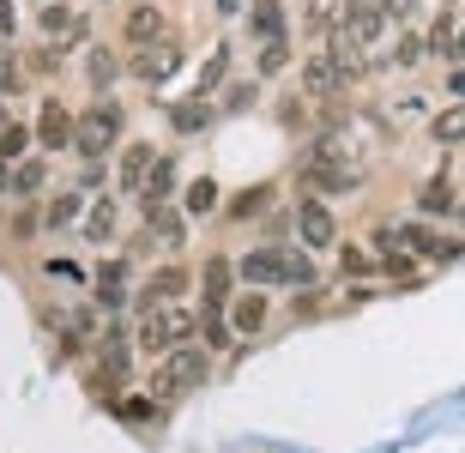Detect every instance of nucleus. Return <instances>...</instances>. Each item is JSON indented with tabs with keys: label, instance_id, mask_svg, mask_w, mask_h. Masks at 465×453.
Here are the masks:
<instances>
[{
	"label": "nucleus",
	"instance_id": "nucleus-1",
	"mask_svg": "<svg viewBox=\"0 0 465 453\" xmlns=\"http://www.w3.org/2000/svg\"><path fill=\"white\" fill-rule=\"evenodd\" d=\"M236 279L248 291H314L321 266H314L309 248H296V242H254L236 254Z\"/></svg>",
	"mask_w": 465,
	"mask_h": 453
},
{
	"label": "nucleus",
	"instance_id": "nucleus-2",
	"mask_svg": "<svg viewBox=\"0 0 465 453\" xmlns=\"http://www.w3.org/2000/svg\"><path fill=\"white\" fill-rule=\"evenodd\" d=\"M121 145H127V103L121 97H91L79 109V127H73V157L79 163H104Z\"/></svg>",
	"mask_w": 465,
	"mask_h": 453
},
{
	"label": "nucleus",
	"instance_id": "nucleus-3",
	"mask_svg": "<svg viewBox=\"0 0 465 453\" xmlns=\"http://www.w3.org/2000/svg\"><path fill=\"white\" fill-rule=\"evenodd\" d=\"M212 381V350L206 345H175L163 363L152 369V399H188V393H200V387Z\"/></svg>",
	"mask_w": 465,
	"mask_h": 453
},
{
	"label": "nucleus",
	"instance_id": "nucleus-4",
	"mask_svg": "<svg viewBox=\"0 0 465 453\" xmlns=\"http://www.w3.org/2000/svg\"><path fill=\"white\" fill-rule=\"evenodd\" d=\"M291 224H296V248H309V254H339V218L321 193H296L291 206Z\"/></svg>",
	"mask_w": 465,
	"mask_h": 453
},
{
	"label": "nucleus",
	"instance_id": "nucleus-5",
	"mask_svg": "<svg viewBox=\"0 0 465 453\" xmlns=\"http://www.w3.org/2000/svg\"><path fill=\"white\" fill-rule=\"evenodd\" d=\"M193 279H200V272H193V266H182V261H163V266H152V272H145V279L134 284V309H139V314L170 309V302H182V297L193 291Z\"/></svg>",
	"mask_w": 465,
	"mask_h": 453
},
{
	"label": "nucleus",
	"instance_id": "nucleus-6",
	"mask_svg": "<svg viewBox=\"0 0 465 453\" xmlns=\"http://www.w3.org/2000/svg\"><path fill=\"white\" fill-rule=\"evenodd\" d=\"M127 302H134V254H109V261H97V272H91V309L115 320Z\"/></svg>",
	"mask_w": 465,
	"mask_h": 453
},
{
	"label": "nucleus",
	"instance_id": "nucleus-7",
	"mask_svg": "<svg viewBox=\"0 0 465 453\" xmlns=\"http://www.w3.org/2000/svg\"><path fill=\"white\" fill-rule=\"evenodd\" d=\"M399 242H405V254H417V261H430V266H453L465 254V236L435 230L430 218H405V224H399Z\"/></svg>",
	"mask_w": 465,
	"mask_h": 453
},
{
	"label": "nucleus",
	"instance_id": "nucleus-8",
	"mask_svg": "<svg viewBox=\"0 0 465 453\" xmlns=\"http://www.w3.org/2000/svg\"><path fill=\"white\" fill-rule=\"evenodd\" d=\"M73 127H79V109L67 103V97H43L36 103V122H31V133H36V152L43 157H54V152H73Z\"/></svg>",
	"mask_w": 465,
	"mask_h": 453
},
{
	"label": "nucleus",
	"instance_id": "nucleus-9",
	"mask_svg": "<svg viewBox=\"0 0 465 453\" xmlns=\"http://www.w3.org/2000/svg\"><path fill=\"white\" fill-rule=\"evenodd\" d=\"M236 261L230 254H206L200 261V279H193V291H200V314H230V302H236Z\"/></svg>",
	"mask_w": 465,
	"mask_h": 453
},
{
	"label": "nucleus",
	"instance_id": "nucleus-10",
	"mask_svg": "<svg viewBox=\"0 0 465 453\" xmlns=\"http://www.w3.org/2000/svg\"><path fill=\"white\" fill-rule=\"evenodd\" d=\"M163 36H175L170 6H157V0H127V6H121V43H127V49H152Z\"/></svg>",
	"mask_w": 465,
	"mask_h": 453
},
{
	"label": "nucleus",
	"instance_id": "nucleus-11",
	"mask_svg": "<svg viewBox=\"0 0 465 453\" xmlns=\"http://www.w3.org/2000/svg\"><path fill=\"white\" fill-rule=\"evenodd\" d=\"M182 61H188L182 36H163V43H152V49H134V54H127V73H134L139 85H170L175 73H182Z\"/></svg>",
	"mask_w": 465,
	"mask_h": 453
},
{
	"label": "nucleus",
	"instance_id": "nucleus-12",
	"mask_svg": "<svg viewBox=\"0 0 465 453\" xmlns=\"http://www.w3.org/2000/svg\"><path fill=\"white\" fill-rule=\"evenodd\" d=\"M157 157H163L157 140H127L115 152V193H121V200H139V188H145L152 170H157Z\"/></svg>",
	"mask_w": 465,
	"mask_h": 453
},
{
	"label": "nucleus",
	"instance_id": "nucleus-13",
	"mask_svg": "<svg viewBox=\"0 0 465 453\" xmlns=\"http://www.w3.org/2000/svg\"><path fill=\"white\" fill-rule=\"evenodd\" d=\"M175 200H182V157L175 152H163L157 157V170H152V182H145V188H139V218H157V212H170Z\"/></svg>",
	"mask_w": 465,
	"mask_h": 453
},
{
	"label": "nucleus",
	"instance_id": "nucleus-14",
	"mask_svg": "<svg viewBox=\"0 0 465 453\" xmlns=\"http://www.w3.org/2000/svg\"><path fill=\"white\" fill-rule=\"evenodd\" d=\"M36 31H43V43H85L91 31V18L85 6H73V0H49V6H36Z\"/></svg>",
	"mask_w": 465,
	"mask_h": 453
},
{
	"label": "nucleus",
	"instance_id": "nucleus-15",
	"mask_svg": "<svg viewBox=\"0 0 465 453\" xmlns=\"http://www.w3.org/2000/svg\"><path fill=\"white\" fill-rule=\"evenodd\" d=\"M387 25H393V18L381 13V0H345V25H339V36H345L351 49H375L381 36H387Z\"/></svg>",
	"mask_w": 465,
	"mask_h": 453
},
{
	"label": "nucleus",
	"instance_id": "nucleus-16",
	"mask_svg": "<svg viewBox=\"0 0 465 453\" xmlns=\"http://www.w3.org/2000/svg\"><path fill=\"white\" fill-rule=\"evenodd\" d=\"M79 236H85L91 248H109L121 236V193H91V206H85V224H79Z\"/></svg>",
	"mask_w": 465,
	"mask_h": 453
},
{
	"label": "nucleus",
	"instance_id": "nucleus-17",
	"mask_svg": "<svg viewBox=\"0 0 465 453\" xmlns=\"http://www.w3.org/2000/svg\"><path fill=\"white\" fill-rule=\"evenodd\" d=\"M230 327H236V339H260L272 327V291H248L242 284L236 302H230Z\"/></svg>",
	"mask_w": 465,
	"mask_h": 453
},
{
	"label": "nucleus",
	"instance_id": "nucleus-18",
	"mask_svg": "<svg viewBox=\"0 0 465 453\" xmlns=\"http://www.w3.org/2000/svg\"><path fill=\"white\" fill-rule=\"evenodd\" d=\"M85 206H91L85 188H54L49 200H43V230H49V236H67V230H79V224H85Z\"/></svg>",
	"mask_w": 465,
	"mask_h": 453
},
{
	"label": "nucleus",
	"instance_id": "nucleus-19",
	"mask_svg": "<svg viewBox=\"0 0 465 453\" xmlns=\"http://www.w3.org/2000/svg\"><path fill=\"white\" fill-rule=\"evenodd\" d=\"M212 115H218V103H212V97H200V91H188V97L163 103V122H170V133H182V140L206 133V127H212Z\"/></svg>",
	"mask_w": 465,
	"mask_h": 453
},
{
	"label": "nucleus",
	"instance_id": "nucleus-20",
	"mask_svg": "<svg viewBox=\"0 0 465 453\" xmlns=\"http://www.w3.org/2000/svg\"><path fill=\"white\" fill-rule=\"evenodd\" d=\"M121 73H127L121 49H109V43H91V49H85V85H91V97H115Z\"/></svg>",
	"mask_w": 465,
	"mask_h": 453
},
{
	"label": "nucleus",
	"instance_id": "nucleus-21",
	"mask_svg": "<svg viewBox=\"0 0 465 453\" xmlns=\"http://www.w3.org/2000/svg\"><path fill=\"white\" fill-rule=\"evenodd\" d=\"M134 350L139 357H152V363H163L175 350V327H170V309H157V314H139V327H134Z\"/></svg>",
	"mask_w": 465,
	"mask_h": 453
},
{
	"label": "nucleus",
	"instance_id": "nucleus-22",
	"mask_svg": "<svg viewBox=\"0 0 465 453\" xmlns=\"http://www.w3.org/2000/svg\"><path fill=\"white\" fill-rule=\"evenodd\" d=\"M272 200H278V188H272V182H254V188H242V193H230V200H224V218H230V224L266 218V212H272Z\"/></svg>",
	"mask_w": 465,
	"mask_h": 453
},
{
	"label": "nucleus",
	"instance_id": "nucleus-23",
	"mask_svg": "<svg viewBox=\"0 0 465 453\" xmlns=\"http://www.w3.org/2000/svg\"><path fill=\"white\" fill-rule=\"evenodd\" d=\"M248 36H254V43H272V36H291V18H284V0H248Z\"/></svg>",
	"mask_w": 465,
	"mask_h": 453
},
{
	"label": "nucleus",
	"instance_id": "nucleus-24",
	"mask_svg": "<svg viewBox=\"0 0 465 453\" xmlns=\"http://www.w3.org/2000/svg\"><path fill=\"white\" fill-rule=\"evenodd\" d=\"M175 206L188 212V218H212V212H224V188H218V175H193Z\"/></svg>",
	"mask_w": 465,
	"mask_h": 453
},
{
	"label": "nucleus",
	"instance_id": "nucleus-25",
	"mask_svg": "<svg viewBox=\"0 0 465 453\" xmlns=\"http://www.w3.org/2000/svg\"><path fill=\"white\" fill-rule=\"evenodd\" d=\"M417 218H460V193H453L448 175H435L417 188Z\"/></svg>",
	"mask_w": 465,
	"mask_h": 453
},
{
	"label": "nucleus",
	"instance_id": "nucleus-26",
	"mask_svg": "<svg viewBox=\"0 0 465 453\" xmlns=\"http://www.w3.org/2000/svg\"><path fill=\"white\" fill-rule=\"evenodd\" d=\"M230 67H236V49H230V43H218V49L200 61V79H193V91H200V97L224 91V85H230Z\"/></svg>",
	"mask_w": 465,
	"mask_h": 453
},
{
	"label": "nucleus",
	"instance_id": "nucleus-27",
	"mask_svg": "<svg viewBox=\"0 0 465 453\" xmlns=\"http://www.w3.org/2000/svg\"><path fill=\"white\" fill-rule=\"evenodd\" d=\"M49 188V157L31 152L25 163H13V200H36V193Z\"/></svg>",
	"mask_w": 465,
	"mask_h": 453
},
{
	"label": "nucleus",
	"instance_id": "nucleus-28",
	"mask_svg": "<svg viewBox=\"0 0 465 453\" xmlns=\"http://www.w3.org/2000/svg\"><path fill=\"white\" fill-rule=\"evenodd\" d=\"M430 140L448 145V152L465 145V103H441V109H435V115H430Z\"/></svg>",
	"mask_w": 465,
	"mask_h": 453
},
{
	"label": "nucleus",
	"instance_id": "nucleus-29",
	"mask_svg": "<svg viewBox=\"0 0 465 453\" xmlns=\"http://www.w3.org/2000/svg\"><path fill=\"white\" fill-rule=\"evenodd\" d=\"M417 61H430V36H423V31H399V36H393V49H387V67L411 73Z\"/></svg>",
	"mask_w": 465,
	"mask_h": 453
},
{
	"label": "nucleus",
	"instance_id": "nucleus-30",
	"mask_svg": "<svg viewBox=\"0 0 465 453\" xmlns=\"http://www.w3.org/2000/svg\"><path fill=\"white\" fill-rule=\"evenodd\" d=\"M278 73H291V36L254 43V79H278Z\"/></svg>",
	"mask_w": 465,
	"mask_h": 453
},
{
	"label": "nucleus",
	"instance_id": "nucleus-31",
	"mask_svg": "<svg viewBox=\"0 0 465 453\" xmlns=\"http://www.w3.org/2000/svg\"><path fill=\"white\" fill-rule=\"evenodd\" d=\"M339 272H345V279H375L381 272V254L375 248H362V242H339Z\"/></svg>",
	"mask_w": 465,
	"mask_h": 453
},
{
	"label": "nucleus",
	"instance_id": "nucleus-32",
	"mask_svg": "<svg viewBox=\"0 0 465 453\" xmlns=\"http://www.w3.org/2000/svg\"><path fill=\"white\" fill-rule=\"evenodd\" d=\"M36 152V133L25 122H13L6 133H0V170H13V163H25V157Z\"/></svg>",
	"mask_w": 465,
	"mask_h": 453
},
{
	"label": "nucleus",
	"instance_id": "nucleus-33",
	"mask_svg": "<svg viewBox=\"0 0 465 453\" xmlns=\"http://www.w3.org/2000/svg\"><path fill=\"white\" fill-rule=\"evenodd\" d=\"M423 36H430V61H441V67H448V61H453V36H460V18H453V13H435V25Z\"/></svg>",
	"mask_w": 465,
	"mask_h": 453
},
{
	"label": "nucleus",
	"instance_id": "nucleus-34",
	"mask_svg": "<svg viewBox=\"0 0 465 453\" xmlns=\"http://www.w3.org/2000/svg\"><path fill=\"white\" fill-rule=\"evenodd\" d=\"M254 103H260V79H230V85L218 91V109H224V115H248Z\"/></svg>",
	"mask_w": 465,
	"mask_h": 453
},
{
	"label": "nucleus",
	"instance_id": "nucleus-35",
	"mask_svg": "<svg viewBox=\"0 0 465 453\" xmlns=\"http://www.w3.org/2000/svg\"><path fill=\"white\" fill-rule=\"evenodd\" d=\"M121 423H134V429H145V423H157V411H163V399H152V393H139V399H115L109 405Z\"/></svg>",
	"mask_w": 465,
	"mask_h": 453
},
{
	"label": "nucleus",
	"instance_id": "nucleus-36",
	"mask_svg": "<svg viewBox=\"0 0 465 453\" xmlns=\"http://www.w3.org/2000/svg\"><path fill=\"white\" fill-rule=\"evenodd\" d=\"M200 345H206L212 357L236 345V327H230V314H200Z\"/></svg>",
	"mask_w": 465,
	"mask_h": 453
},
{
	"label": "nucleus",
	"instance_id": "nucleus-37",
	"mask_svg": "<svg viewBox=\"0 0 465 453\" xmlns=\"http://www.w3.org/2000/svg\"><path fill=\"white\" fill-rule=\"evenodd\" d=\"M67 54H73L67 43H36L25 67H31V79H49V73H61V61H67Z\"/></svg>",
	"mask_w": 465,
	"mask_h": 453
},
{
	"label": "nucleus",
	"instance_id": "nucleus-38",
	"mask_svg": "<svg viewBox=\"0 0 465 453\" xmlns=\"http://www.w3.org/2000/svg\"><path fill=\"white\" fill-rule=\"evenodd\" d=\"M43 272H49V279H73V284H91V279H85V266H79V261H61V254H49V261H43Z\"/></svg>",
	"mask_w": 465,
	"mask_h": 453
},
{
	"label": "nucleus",
	"instance_id": "nucleus-39",
	"mask_svg": "<svg viewBox=\"0 0 465 453\" xmlns=\"http://www.w3.org/2000/svg\"><path fill=\"white\" fill-rule=\"evenodd\" d=\"M73 188H85V193H109V188H115V182H109V170H104V163H85Z\"/></svg>",
	"mask_w": 465,
	"mask_h": 453
},
{
	"label": "nucleus",
	"instance_id": "nucleus-40",
	"mask_svg": "<svg viewBox=\"0 0 465 453\" xmlns=\"http://www.w3.org/2000/svg\"><path fill=\"white\" fill-rule=\"evenodd\" d=\"M278 122H284V127H302V122H309V97H302V91H296V97H284Z\"/></svg>",
	"mask_w": 465,
	"mask_h": 453
},
{
	"label": "nucleus",
	"instance_id": "nucleus-41",
	"mask_svg": "<svg viewBox=\"0 0 465 453\" xmlns=\"http://www.w3.org/2000/svg\"><path fill=\"white\" fill-rule=\"evenodd\" d=\"M321 297H327L321 284H314V291H302V297L291 302V314H296V320H309V314H321Z\"/></svg>",
	"mask_w": 465,
	"mask_h": 453
},
{
	"label": "nucleus",
	"instance_id": "nucleus-42",
	"mask_svg": "<svg viewBox=\"0 0 465 453\" xmlns=\"http://www.w3.org/2000/svg\"><path fill=\"white\" fill-rule=\"evenodd\" d=\"M381 13L393 18V25H405V18H411V13H417V0H381Z\"/></svg>",
	"mask_w": 465,
	"mask_h": 453
},
{
	"label": "nucleus",
	"instance_id": "nucleus-43",
	"mask_svg": "<svg viewBox=\"0 0 465 453\" xmlns=\"http://www.w3.org/2000/svg\"><path fill=\"white\" fill-rule=\"evenodd\" d=\"M212 13L218 18H248V0H212Z\"/></svg>",
	"mask_w": 465,
	"mask_h": 453
},
{
	"label": "nucleus",
	"instance_id": "nucleus-44",
	"mask_svg": "<svg viewBox=\"0 0 465 453\" xmlns=\"http://www.w3.org/2000/svg\"><path fill=\"white\" fill-rule=\"evenodd\" d=\"M448 97H453V103H465V67H448Z\"/></svg>",
	"mask_w": 465,
	"mask_h": 453
},
{
	"label": "nucleus",
	"instance_id": "nucleus-45",
	"mask_svg": "<svg viewBox=\"0 0 465 453\" xmlns=\"http://www.w3.org/2000/svg\"><path fill=\"white\" fill-rule=\"evenodd\" d=\"M6 127H13V109H6V103H0V133H6Z\"/></svg>",
	"mask_w": 465,
	"mask_h": 453
},
{
	"label": "nucleus",
	"instance_id": "nucleus-46",
	"mask_svg": "<svg viewBox=\"0 0 465 453\" xmlns=\"http://www.w3.org/2000/svg\"><path fill=\"white\" fill-rule=\"evenodd\" d=\"M460 230H465V200H460Z\"/></svg>",
	"mask_w": 465,
	"mask_h": 453
},
{
	"label": "nucleus",
	"instance_id": "nucleus-47",
	"mask_svg": "<svg viewBox=\"0 0 465 453\" xmlns=\"http://www.w3.org/2000/svg\"><path fill=\"white\" fill-rule=\"evenodd\" d=\"M25 6H49V0H25Z\"/></svg>",
	"mask_w": 465,
	"mask_h": 453
},
{
	"label": "nucleus",
	"instance_id": "nucleus-48",
	"mask_svg": "<svg viewBox=\"0 0 465 453\" xmlns=\"http://www.w3.org/2000/svg\"><path fill=\"white\" fill-rule=\"evenodd\" d=\"M97 6H109V0H97Z\"/></svg>",
	"mask_w": 465,
	"mask_h": 453
},
{
	"label": "nucleus",
	"instance_id": "nucleus-49",
	"mask_svg": "<svg viewBox=\"0 0 465 453\" xmlns=\"http://www.w3.org/2000/svg\"><path fill=\"white\" fill-rule=\"evenodd\" d=\"M302 6H309V0H302Z\"/></svg>",
	"mask_w": 465,
	"mask_h": 453
}]
</instances>
